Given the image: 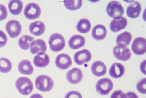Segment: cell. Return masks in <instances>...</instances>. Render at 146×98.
I'll return each mask as SVG.
<instances>
[{
    "label": "cell",
    "mask_w": 146,
    "mask_h": 98,
    "mask_svg": "<svg viewBox=\"0 0 146 98\" xmlns=\"http://www.w3.org/2000/svg\"><path fill=\"white\" fill-rule=\"evenodd\" d=\"M16 86L19 92L24 95L30 94L33 89V85L32 81L26 77H21L16 81Z\"/></svg>",
    "instance_id": "6da1fadb"
},
{
    "label": "cell",
    "mask_w": 146,
    "mask_h": 98,
    "mask_svg": "<svg viewBox=\"0 0 146 98\" xmlns=\"http://www.w3.org/2000/svg\"><path fill=\"white\" fill-rule=\"evenodd\" d=\"M37 88L42 92H47L51 90L54 86L52 79L50 77L45 75L37 77L35 82Z\"/></svg>",
    "instance_id": "7a4b0ae2"
},
{
    "label": "cell",
    "mask_w": 146,
    "mask_h": 98,
    "mask_svg": "<svg viewBox=\"0 0 146 98\" xmlns=\"http://www.w3.org/2000/svg\"><path fill=\"white\" fill-rule=\"evenodd\" d=\"M49 45L51 50L58 52L62 50L65 46V41L63 36L58 33L52 34L50 37Z\"/></svg>",
    "instance_id": "3957f363"
},
{
    "label": "cell",
    "mask_w": 146,
    "mask_h": 98,
    "mask_svg": "<svg viewBox=\"0 0 146 98\" xmlns=\"http://www.w3.org/2000/svg\"><path fill=\"white\" fill-rule=\"evenodd\" d=\"M106 11L108 15L113 19L121 17L124 14V9L121 3L117 1H112L108 5Z\"/></svg>",
    "instance_id": "277c9868"
},
{
    "label": "cell",
    "mask_w": 146,
    "mask_h": 98,
    "mask_svg": "<svg viewBox=\"0 0 146 98\" xmlns=\"http://www.w3.org/2000/svg\"><path fill=\"white\" fill-rule=\"evenodd\" d=\"M113 84L111 80L108 78L99 80L96 85L97 92L102 95L108 94L112 90Z\"/></svg>",
    "instance_id": "5b68a950"
},
{
    "label": "cell",
    "mask_w": 146,
    "mask_h": 98,
    "mask_svg": "<svg viewBox=\"0 0 146 98\" xmlns=\"http://www.w3.org/2000/svg\"><path fill=\"white\" fill-rule=\"evenodd\" d=\"M41 13L40 8L36 4L30 3L25 7L24 15L25 17L30 20L36 19L40 17Z\"/></svg>",
    "instance_id": "8992f818"
},
{
    "label": "cell",
    "mask_w": 146,
    "mask_h": 98,
    "mask_svg": "<svg viewBox=\"0 0 146 98\" xmlns=\"http://www.w3.org/2000/svg\"><path fill=\"white\" fill-rule=\"evenodd\" d=\"M6 30L10 36L12 38L17 37L22 31V26L20 23L16 20L9 21L6 26Z\"/></svg>",
    "instance_id": "52a82bcc"
},
{
    "label": "cell",
    "mask_w": 146,
    "mask_h": 98,
    "mask_svg": "<svg viewBox=\"0 0 146 98\" xmlns=\"http://www.w3.org/2000/svg\"><path fill=\"white\" fill-rule=\"evenodd\" d=\"M131 49L136 55H141L145 54L146 51V39L141 37L135 39L131 45Z\"/></svg>",
    "instance_id": "ba28073f"
},
{
    "label": "cell",
    "mask_w": 146,
    "mask_h": 98,
    "mask_svg": "<svg viewBox=\"0 0 146 98\" xmlns=\"http://www.w3.org/2000/svg\"><path fill=\"white\" fill-rule=\"evenodd\" d=\"M113 54L117 59L125 61L131 58V53L130 49L127 47H120L115 46L113 50Z\"/></svg>",
    "instance_id": "9c48e42d"
},
{
    "label": "cell",
    "mask_w": 146,
    "mask_h": 98,
    "mask_svg": "<svg viewBox=\"0 0 146 98\" xmlns=\"http://www.w3.org/2000/svg\"><path fill=\"white\" fill-rule=\"evenodd\" d=\"M83 77V73L80 69L74 68L69 71L66 75V78L70 83L76 84L80 82Z\"/></svg>",
    "instance_id": "30bf717a"
},
{
    "label": "cell",
    "mask_w": 146,
    "mask_h": 98,
    "mask_svg": "<svg viewBox=\"0 0 146 98\" xmlns=\"http://www.w3.org/2000/svg\"><path fill=\"white\" fill-rule=\"evenodd\" d=\"M56 66L62 70H65L69 68L72 62L70 57L65 54H62L58 55L55 61Z\"/></svg>",
    "instance_id": "8fae6325"
},
{
    "label": "cell",
    "mask_w": 146,
    "mask_h": 98,
    "mask_svg": "<svg viewBox=\"0 0 146 98\" xmlns=\"http://www.w3.org/2000/svg\"><path fill=\"white\" fill-rule=\"evenodd\" d=\"M127 25V19L120 17L113 19L110 24V29L113 32L116 33L125 29Z\"/></svg>",
    "instance_id": "7c38bea8"
},
{
    "label": "cell",
    "mask_w": 146,
    "mask_h": 98,
    "mask_svg": "<svg viewBox=\"0 0 146 98\" xmlns=\"http://www.w3.org/2000/svg\"><path fill=\"white\" fill-rule=\"evenodd\" d=\"M92 55L89 51L84 49L76 53L74 56V61L78 65H81L91 60Z\"/></svg>",
    "instance_id": "4fadbf2b"
},
{
    "label": "cell",
    "mask_w": 146,
    "mask_h": 98,
    "mask_svg": "<svg viewBox=\"0 0 146 98\" xmlns=\"http://www.w3.org/2000/svg\"><path fill=\"white\" fill-rule=\"evenodd\" d=\"M30 51L33 54H38L45 53L47 49L45 42L43 40L39 39L34 40L31 43Z\"/></svg>",
    "instance_id": "5bb4252c"
},
{
    "label": "cell",
    "mask_w": 146,
    "mask_h": 98,
    "mask_svg": "<svg viewBox=\"0 0 146 98\" xmlns=\"http://www.w3.org/2000/svg\"><path fill=\"white\" fill-rule=\"evenodd\" d=\"M141 11L140 4L137 1L130 3L127 8L126 14L127 16L131 19L138 17Z\"/></svg>",
    "instance_id": "9a60e30c"
},
{
    "label": "cell",
    "mask_w": 146,
    "mask_h": 98,
    "mask_svg": "<svg viewBox=\"0 0 146 98\" xmlns=\"http://www.w3.org/2000/svg\"><path fill=\"white\" fill-rule=\"evenodd\" d=\"M107 33V31L105 27L101 25H98L95 26L93 28L92 32V36L95 40L100 41L106 37Z\"/></svg>",
    "instance_id": "2e32d148"
},
{
    "label": "cell",
    "mask_w": 146,
    "mask_h": 98,
    "mask_svg": "<svg viewBox=\"0 0 146 98\" xmlns=\"http://www.w3.org/2000/svg\"><path fill=\"white\" fill-rule=\"evenodd\" d=\"M93 74L95 76L99 77L105 75L107 72L106 65L103 62L97 61L94 62L91 67Z\"/></svg>",
    "instance_id": "e0dca14e"
},
{
    "label": "cell",
    "mask_w": 146,
    "mask_h": 98,
    "mask_svg": "<svg viewBox=\"0 0 146 98\" xmlns=\"http://www.w3.org/2000/svg\"><path fill=\"white\" fill-rule=\"evenodd\" d=\"M29 29L31 34L35 36H39L44 34L46 27L45 25L42 22L37 21L31 24Z\"/></svg>",
    "instance_id": "ac0fdd59"
},
{
    "label": "cell",
    "mask_w": 146,
    "mask_h": 98,
    "mask_svg": "<svg viewBox=\"0 0 146 98\" xmlns=\"http://www.w3.org/2000/svg\"><path fill=\"white\" fill-rule=\"evenodd\" d=\"M85 42V39L83 36L75 35L71 37L69 41L68 44L71 49L76 50L84 46Z\"/></svg>",
    "instance_id": "d6986e66"
},
{
    "label": "cell",
    "mask_w": 146,
    "mask_h": 98,
    "mask_svg": "<svg viewBox=\"0 0 146 98\" xmlns=\"http://www.w3.org/2000/svg\"><path fill=\"white\" fill-rule=\"evenodd\" d=\"M131 34L128 32H125L117 37L116 42L117 46L120 47H125L130 43L132 40Z\"/></svg>",
    "instance_id": "ffe728a7"
},
{
    "label": "cell",
    "mask_w": 146,
    "mask_h": 98,
    "mask_svg": "<svg viewBox=\"0 0 146 98\" xmlns=\"http://www.w3.org/2000/svg\"><path fill=\"white\" fill-rule=\"evenodd\" d=\"M33 63L37 67H44L49 65L50 63V59L47 54L45 53H42L34 57Z\"/></svg>",
    "instance_id": "44dd1931"
},
{
    "label": "cell",
    "mask_w": 146,
    "mask_h": 98,
    "mask_svg": "<svg viewBox=\"0 0 146 98\" xmlns=\"http://www.w3.org/2000/svg\"><path fill=\"white\" fill-rule=\"evenodd\" d=\"M125 68L124 66L119 63H115L111 67L109 72L110 75L114 78H118L124 74Z\"/></svg>",
    "instance_id": "7402d4cb"
},
{
    "label": "cell",
    "mask_w": 146,
    "mask_h": 98,
    "mask_svg": "<svg viewBox=\"0 0 146 98\" xmlns=\"http://www.w3.org/2000/svg\"><path fill=\"white\" fill-rule=\"evenodd\" d=\"M23 5L21 1L14 0L9 2L8 7L10 13L14 15H18L21 13Z\"/></svg>",
    "instance_id": "603a6c76"
},
{
    "label": "cell",
    "mask_w": 146,
    "mask_h": 98,
    "mask_svg": "<svg viewBox=\"0 0 146 98\" xmlns=\"http://www.w3.org/2000/svg\"><path fill=\"white\" fill-rule=\"evenodd\" d=\"M18 69L21 73L27 75L32 74L34 70L31 62L27 60H22L19 63Z\"/></svg>",
    "instance_id": "cb8c5ba5"
},
{
    "label": "cell",
    "mask_w": 146,
    "mask_h": 98,
    "mask_svg": "<svg viewBox=\"0 0 146 98\" xmlns=\"http://www.w3.org/2000/svg\"><path fill=\"white\" fill-rule=\"evenodd\" d=\"M90 22L88 19H81L78 23L76 28L80 33L85 34L89 32L91 28Z\"/></svg>",
    "instance_id": "d4e9b609"
},
{
    "label": "cell",
    "mask_w": 146,
    "mask_h": 98,
    "mask_svg": "<svg viewBox=\"0 0 146 98\" xmlns=\"http://www.w3.org/2000/svg\"><path fill=\"white\" fill-rule=\"evenodd\" d=\"M34 40V38L31 36L28 35H24L19 40V45L22 49L27 50L29 48L31 43Z\"/></svg>",
    "instance_id": "484cf974"
},
{
    "label": "cell",
    "mask_w": 146,
    "mask_h": 98,
    "mask_svg": "<svg viewBox=\"0 0 146 98\" xmlns=\"http://www.w3.org/2000/svg\"><path fill=\"white\" fill-rule=\"evenodd\" d=\"M12 67L11 62L8 59L2 58H0V71L4 73L9 72Z\"/></svg>",
    "instance_id": "4316f807"
},
{
    "label": "cell",
    "mask_w": 146,
    "mask_h": 98,
    "mask_svg": "<svg viewBox=\"0 0 146 98\" xmlns=\"http://www.w3.org/2000/svg\"><path fill=\"white\" fill-rule=\"evenodd\" d=\"M64 3L68 9L74 11L79 9L82 4V1H64Z\"/></svg>",
    "instance_id": "83f0119b"
},
{
    "label": "cell",
    "mask_w": 146,
    "mask_h": 98,
    "mask_svg": "<svg viewBox=\"0 0 146 98\" xmlns=\"http://www.w3.org/2000/svg\"><path fill=\"white\" fill-rule=\"evenodd\" d=\"M146 78H143L140 79L137 84V89L141 93L146 94Z\"/></svg>",
    "instance_id": "f1b7e54d"
},
{
    "label": "cell",
    "mask_w": 146,
    "mask_h": 98,
    "mask_svg": "<svg viewBox=\"0 0 146 98\" xmlns=\"http://www.w3.org/2000/svg\"><path fill=\"white\" fill-rule=\"evenodd\" d=\"M8 16V12L6 7L0 5V21H3L6 19Z\"/></svg>",
    "instance_id": "f546056e"
},
{
    "label": "cell",
    "mask_w": 146,
    "mask_h": 98,
    "mask_svg": "<svg viewBox=\"0 0 146 98\" xmlns=\"http://www.w3.org/2000/svg\"><path fill=\"white\" fill-rule=\"evenodd\" d=\"M8 41V38L5 34L0 30V48L5 46Z\"/></svg>",
    "instance_id": "4dcf8cb0"
},
{
    "label": "cell",
    "mask_w": 146,
    "mask_h": 98,
    "mask_svg": "<svg viewBox=\"0 0 146 98\" xmlns=\"http://www.w3.org/2000/svg\"><path fill=\"white\" fill-rule=\"evenodd\" d=\"M65 98H82L81 93L78 91H73L68 93Z\"/></svg>",
    "instance_id": "1f68e13d"
},
{
    "label": "cell",
    "mask_w": 146,
    "mask_h": 98,
    "mask_svg": "<svg viewBox=\"0 0 146 98\" xmlns=\"http://www.w3.org/2000/svg\"><path fill=\"white\" fill-rule=\"evenodd\" d=\"M110 98H126V94L121 90H117L113 92Z\"/></svg>",
    "instance_id": "d6a6232c"
},
{
    "label": "cell",
    "mask_w": 146,
    "mask_h": 98,
    "mask_svg": "<svg viewBox=\"0 0 146 98\" xmlns=\"http://www.w3.org/2000/svg\"><path fill=\"white\" fill-rule=\"evenodd\" d=\"M126 94V98H139L136 94L133 92H129Z\"/></svg>",
    "instance_id": "836d02e7"
},
{
    "label": "cell",
    "mask_w": 146,
    "mask_h": 98,
    "mask_svg": "<svg viewBox=\"0 0 146 98\" xmlns=\"http://www.w3.org/2000/svg\"><path fill=\"white\" fill-rule=\"evenodd\" d=\"M30 98H44L43 96L40 94L36 93L33 94Z\"/></svg>",
    "instance_id": "e575fe53"
}]
</instances>
